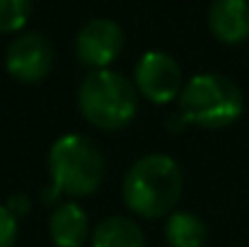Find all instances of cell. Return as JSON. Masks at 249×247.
Returning a JSON list of instances; mask_svg holds the SVG:
<instances>
[{
    "label": "cell",
    "mask_w": 249,
    "mask_h": 247,
    "mask_svg": "<svg viewBox=\"0 0 249 247\" xmlns=\"http://www.w3.org/2000/svg\"><path fill=\"white\" fill-rule=\"evenodd\" d=\"M17 235H19L17 216L5 204H0V247H15Z\"/></svg>",
    "instance_id": "4fadbf2b"
},
{
    "label": "cell",
    "mask_w": 249,
    "mask_h": 247,
    "mask_svg": "<svg viewBox=\"0 0 249 247\" xmlns=\"http://www.w3.org/2000/svg\"><path fill=\"white\" fill-rule=\"evenodd\" d=\"M5 68L10 78L22 85L46 80L53 68V46L36 32L17 34L5 49Z\"/></svg>",
    "instance_id": "5b68a950"
},
{
    "label": "cell",
    "mask_w": 249,
    "mask_h": 247,
    "mask_svg": "<svg viewBox=\"0 0 249 247\" xmlns=\"http://www.w3.org/2000/svg\"><path fill=\"white\" fill-rule=\"evenodd\" d=\"M133 85L141 97H145L153 104H169L179 99L184 82L179 63L165 51H145L133 73Z\"/></svg>",
    "instance_id": "8992f818"
},
{
    "label": "cell",
    "mask_w": 249,
    "mask_h": 247,
    "mask_svg": "<svg viewBox=\"0 0 249 247\" xmlns=\"http://www.w3.org/2000/svg\"><path fill=\"white\" fill-rule=\"evenodd\" d=\"M32 17V0H0V34H17Z\"/></svg>",
    "instance_id": "7c38bea8"
},
{
    "label": "cell",
    "mask_w": 249,
    "mask_h": 247,
    "mask_svg": "<svg viewBox=\"0 0 249 247\" xmlns=\"http://www.w3.org/2000/svg\"><path fill=\"white\" fill-rule=\"evenodd\" d=\"M208 29L223 44L249 39V0H213L208 7Z\"/></svg>",
    "instance_id": "ba28073f"
},
{
    "label": "cell",
    "mask_w": 249,
    "mask_h": 247,
    "mask_svg": "<svg viewBox=\"0 0 249 247\" xmlns=\"http://www.w3.org/2000/svg\"><path fill=\"white\" fill-rule=\"evenodd\" d=\"M92 247H145V235L136 221L109 216L92 228Z\"/></svg>",
    "instance_id": "30bf717a"
},
{
    "label": "cell",
    "mask_w": 249,
    "mask_h": 247,
    "mask_svg": "<svg viewBox=\"0 0 249 247\" xmlns=\"http://www.w3.org/2000/svg\"><path fill=\"white\" fill-rule=\"evenodd\" d=\"M78 107L89 126L119 131L128 126L138 112V90L126 76L111 68L89 71L78 90Z\"/></svg>",
    "instance_id": "277c9868"
},
{
    "label": "cell",
    "mask_w": 249,
    "mask_h": 247,
    "mask_svg": "<svg viewBox=\"0 0 249 247\" xmlns=\"http://www.w3.org/2000/svg\"><path fill=\"white\" fill-rule=\"evenodd\" d=\"M208 238L206 223L189 211H172L165 223V240L169 247H203Z\"/></svg>",
    "instance_id": "8fae6325"
},
{
    "label": "cell",
    "mask_w": 249,
    "mask_h": 247,
    "mask_svg": "<svg viewBox=\"0 0 249 247\" xmlns=\"http://www.w3.org/2000/svg\"><path fill=\"white\" fill-rule=\"evenodd\" d=\"M124 51V29L109 17H94L75 37V56L89 71L109 68Z\"/></svg>",
    "instance_id": "52a82bcc"
},
{
    "label": "cell",
    "mask_w": 249,
    "mask_h": 247,
    "mask_svg": "<svg viewBox=\"0 0 249 247\" xmlns=\"http://www.w3.org/2000/svg\"><path fill=\"white\" fill-rule=\"evenodd\" d=\"M245 109L242 90L225 76L201 73L184 82L177 104L179 126H201V129H225L240 119Z\"/></svg>",
    "instance_id": "3957f363"
},
{
    "label": "cell",
    "mask_w": 249,
    "mask_h": 247,
    "mask_svg": "<svg viewBox=\"0 0 249 247\" xmlns=\"http://www.w3.org/2000/svg\"><path fill=\"white\" fill-rule=\"evenodd\" d=\"M184 177L174 158L150 153L138 158L124 177V204L141 218H162L181 199Z\"/></svg>",
    "instance_id": "6da1fadb"
},
{
    "label": "cell",
    "mask_w": 249,
    "mask_h": 247,
    "mask_svg": "<svg viewBox=\"0 0 249 247\" xmlns=\"http://www.w3.org/2000/svg\"><path fill=\"white\" fill-rule=\"evenodd\" d=\"M104 155L80 133H66L53 141L49 151V172H51V187L46 189L49 194L44 196L46 204H53L61 194L78 199L89 196L99 189L104 182Z\"/></svg>",
    "instance_id": "7a4b0ae2"
},
{
    "label": "cell",
    "mask_w": 249,
    "mask_h": 247,
    "mask_svg": "<svg viewBox=\"0 0 249 247\" xmlns=\"http://www.w3.org/2000/svg\"><path fill=\"white\" fill-rule=\"evenodd\" d=\"M5 206L19 218V216H27L29 213V209H32V201H29V196L27 194H12L7 201H5Z\"/></svg>",
    "instance_id": "5bb4252c"
},
{
    "label": "cell",
    "mask_w": 249,
    "mask_h": 247,
    "mask_svg": "<svg viewBox=\"0 0 249 247\" xmlns=\"http://www.w3.org/2000/svg\"><path fill=\"white\" fill-rule=\"evenodd\" d=\"M49 235L56 247H83V243L92 235L85 209L75 201L58 204L49 218Z\"/></svg>",
    "instance_id": "9c48e42d"
}]
</instances>
